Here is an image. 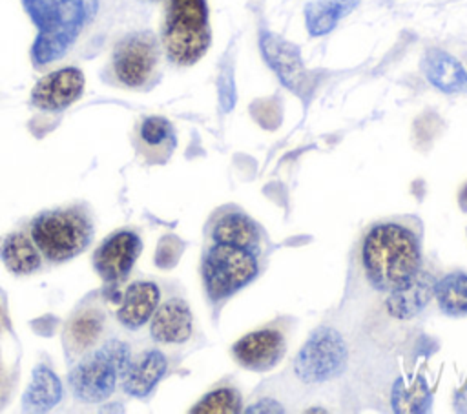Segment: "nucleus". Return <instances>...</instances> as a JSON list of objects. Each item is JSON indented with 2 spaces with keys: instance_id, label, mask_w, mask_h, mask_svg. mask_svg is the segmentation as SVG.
<instances>
[{
  "instance_id": "f257e3e1",
  "label": "nucleus",
  "mask_w": 467,
  "mask_h": 414,
  "mask_svg": "<svg viewBox=\"0 0 467 414\" xmlns=\"http://www.w3.org/2000/svg\"><path fill=\"white\" fill-rule=\"evenodd\" d=\"M135 0H22L36 29L29 49L36 71L95 58L111 44Z\"/></svg>"
},
{
  "instance_id": "f03ea898",
  "label": "nucleus",
  "mask_w": 467,
  "mask_h": 414,
  "mask_svg": "<svg viewBox=\"0 0 467 414\" xmlns=\"http://www.w3.org/2000/svg\"><path fill=\"white\" fill-rule=\"evenodd\" d=\"M421 223L412 215L372 223L361 239V268L376 290H390L410 279L423 264Z\"/></svg>"
},
{
  "instance_id": "7ed1b4c3",
  "label": "nucleus",
  "mask_w": 467,
  "mask_h": 414,
  "mask_svg": "<svg viewBox=\"0 0 467 414\" xmlns=\"http://www.w3.org/2000/svg\"><path fill=\"white\" fill-rule=\"evenodd\" d=\"M162 47L159 36L148 27L119 33L111 40L100 80L128 91H150L162 78Z\"/></svg>"
},
{
  "instance_id": "20e7f679",
  "label": "nucleus",
  "mask_w": 467,
  "mask_h": 414,
  "mask_svg": "<svg viewBox=\"0 0 467 414\" xmlns=\"http://www.w3.org/2000/svg\"><path fill=\"white\" fill-rule=\"evenodd\" d=\"M159 40L164 58L175 67L197 64L212 46L206 0H162Z\"/></svg>"
},
{
  "instance_id": "39448f33",
  "label": "nucleus",
  "mask_w": 467,
  "mask_h": 414,
  "mask_svg": "<svg viewBox=\"0 0 467 414\" xmlns=\"http://www.w3.org/2000/svg\"><path fill=\"white\" fill-rule=\"evenodd\" d=\"M29 235L46 261L66 263L93 243V212L80 201L40 212L29 224Z\"/></svg>"
},
{
  "instance_id": "423d86ee",
  "label": "nucleus",
  "mask_w": 467,
  "mask_h": 414,
  "mask_svg": "<svg viewBox=\"0 0 467 414\" xmlns=\"http://www.w3.org/2000/svg\"><path fill=\"white\" fill-rule=\"evenodd\" d=\"M263 254L241 246L208 243L201 257L202 288L212 305L224 303L261 272Z\"/></svg>"
},
{
  "instance_id": "0eeeda50",
  "label": "nucleus",
  "mask_w": 467,
  "mask_h": 414,
  "mask_svg": "<svg viewBox=\"0 0 467 414\" xmlns=\"http://www.w3.org/2000/svg\"><path fill=\"white\" fill-rule=\"evenodd\" d=\"M130 359V347L120 339H109L95 347L78 357L69 370L67 385L71 394L84 403L106 401L120 383Z\"/></svg>"
},
{
  "instance_id": "6e6552de",
  "label": "nucleus",
  "mask_w": 467,
  "mask_h": 414,
  "mask_svg": "<svg viewBox=\"0 0 467 414\" xmlns=\"http://www.w3.org/2000/svg\"><path fill=\"white\" fill-rule=\"evenodd\" d=\"M348 357L343 336L330 326H317L294 357V374L306 385L325 383L345 370Z\"/></svg>"
},
{
  "instance_id": "1a4fd4ad",
  "label": "nucleus",
  "mask_w": 467,
  "mask_h": 414,
  "mask_svg": "<svg viewBox=\"0 0 467 414\" xmlns=\"http://www.w3.org/2000/svg\"><path fill=\"white\" fill-rule=\"evenodd\" d=\"M142 252V239L135 230L120 228L111 232L95 248L91 263L108 290L120 286L131 274Z\"/></svg>"
},
{
  "instance_id": "9d476101",
  "label": "nucleus",
  "mask_w": 467,
  "mask_h": 414,
  "mask_svg": "<svg viewBox=\"0 0 467 414\" xmlns=\"http://www.w3.org/2000/svg\"><path fill=\"white\" fill-rule=\"evenodd\" d=\"M86 89L84 71L75 64L44 71L31 89L29 104L42 113H62L73 106Z\"/></svg>"
},
{
  "instance_id": "9b49d317",
  "label": "nucleus",
  "mask_w": 467,
  "mask_h": 414,
  "mask_svg": "<svg viewBox=\"0 0 467 414\" xmlns=\"http://www.w3.org/2000/svg\"><path fill=\"white\" fill-rule=\"evenodd\" d=\"M106 328V312L99 301H84L66 321L62 345L67 359H78L99 347Z\"/></svg>"
},
{
  "instance_id": "f8f14e48",
  "label": "nucleus",
  "mask_w": 467,
  "mask_h": 414,
  "mask_svg": "<svg viewBox=\"0 0 467 414\" xmlns=\"http://www.w3.org/2000/svg\"><path fill=\"white\" fill-rule=\"evenodd\" d=\"M286 354V337L281 330L265 326L252 330L232 345L234 359L254 372L274 368Z\"/></svg>"
},
{
  "instance_id": "ddd939ff",
  "label": "nucleus",
  "mask_w": 467,
  "mask_h": 414,
  "mask_svg": "<svg viewBox=\"0 0 467 414\" xmlns=\"http://www.w3.org/2000/svg\"><path fill=\"white\" fill-rule=\"evenodd\" d=\"M206 241L241 246L263 254L265 232L250 215L230 206L212 215L206 226Z\"/></svg>"
},
{
  "instance_id": "4468645a",
  "label": "nucleus",
  "mask_w": 467,
  "mask_h": 414,
  "mask_svg": "<svg viewBox=\"0 0 467 414\" xmlns=\"http://www.w3.org/2000/svg\"><path fill=\"white\" fill-rule=\"evenodd\" d=\"M131 144L146 164H164L177 148L175 126L162 115H144L135 122Z\"/></svg>"
},
{
  "instance_id": "2eb2a0df",
  "label": "nucleus",
  "mask_w": 467,
  "mask_h": 414,
  "mask_svg": "<svg viewBox=\"0 0 467 414\" xmlns=\"http://www.w3.org/2000/svg\"><path fill=\"white\" fill-rule=\"evenodd\" d=\"M161 303V288L155 281L135 279L128 283L117 301L115 319L130 332L146 326Z\"/></svg>"
},
{
  "instance_id": "dca6fc26",
  "label": "nucleus",
  "mask_w": 467,
  "mask_h": 414,
  "mask_svg": "<svg viewBox=\"0 0 467 414\" xmlns=\"http://www.w3.org/2000/svg\"><path fill=\"white\" fill-rule=\"evenodd\" d=\"M148 325L153 343L179 347L188 343L193 334V314L182 297H170L159 303Z\"/></svg>"
},
{
  "instance_id": "f3484780",
  "label": "nucleus",
  "mask_w": 467,
  "mask_h": 414,
  "mask_svg": "<svg viewBox=\"0 0 467 414\" xmlns=\"http://www.w3.org/2000/svg\"><path fill=\"white\" fill-rule=\"evenodd\" d=\"M436 279L438 277L421 264L410 279L387 294L385 308L389 316L396 319H412L421 314L434 299Z\"/></svg>"
},
{
  "instance_id": "a211bd4d",
  "label": "nucleus",
  "mask_w": 467,
  "mask_h": 414,
  "mask_svg": "<svg viewBox=\"0 0 467 414\" xmlns=\"http://www.w3.org/2000/svg\"><path fill=\"white\" fill-rule=\"evenodd\" d=\"M166 372H168L166 354L159 348H148L137 354L135 357L131 356L128 368L120 378V387L128 396L144 399L155 390V387L166 376Z\"/></svg>"
},
{
  "instance_id": "6ab92c4d",
  "label": "nucleus",
  "mask_w": 467,
  "mask_h": 414,
  "mask_svg": "<svg viewBox=\"0 0 467 414\" xmlns=\"http://www.w3.org/2000/svg\"><path fill=\"white\" fill-rule=\"evenodd\" d=\"M259 47L268 66L275 71L281 82L286 88L299 91V88L305 82V67L301 62L299 49L288 40L265 29L259 35Z\"/></svg>"
},
{
  "instance_id": "aec40b11",
  "label": "nucleus",
  "mask_w": 467,
  "mask_h": 414,
  "mask_svg": "<svg viewBox=\"0 0 467 414\" xmlns=\"http://www.w3.org/2000/svg\"><path fill=\"white\" fill-rule=\"evenodd\" d=\"M420 69L427 82L436 89L449 95L467 93V69L451 53L438 47H429L421 57Z\"/></svg>"
},
{
  "instance_id": "412c9836",
  "label": "nucleus",
  "mask_w": 467,
  "mask_h": 414,
  "mask_svg": "<svg viewBox=\"0 0 467 414\" xmlns=\"http://www.w3.org/2000/svg\"><path fill=\"white\" fill-rule=\"evenodd\" d=\"M20 354V341L4 305L0 303V409L11 401L18 385Z\"/></svg>"
},
{
  "instance_id": "4be33fe9",
  "label": "nucleus",
  "mask_w": 467,
  "mask_h": 414,
  "mask_svg": "<svg viewBox=\"0 0 467 414\" xmlns=\"http://www.w3.org/2000/svg\"><path fill=\"white\" fill-rule=\"evenodd\" d=\"M0 259L13 275H31L42 268V254L29 232L15 230L0 241Z\"/></svg>"
},
{
  "instance_id": "5701e85b",
  "label": "nucleus",
  "mask_w": 467,
  "mask_h": 414,
  "mask_svg": "<svg viewBox=\"0 0 467 414\" xmlns=\"http://www.w3.org/2000/svg\"><path fill=\"white\" fill-rule=\"evenodd\" d=\"M390 407L398 414H423L432 407V390L420 374L398 378L390 388Z\"/></svg>"
},
{
  "instance_id": "b1692460",
  "label": "nucleus",
  "mask_w": 467,
  "mask_h": 414,
  "mask_svg": "<svg viewBox=\"0 0 467 414\" xmlns=\"http://www.w3.org/2000/svg\"><path fill=\"white\" fill-rule=\"evenodd\" d=\"M62 399V383L55 372L46 365H36L31 383L22 398L24 410L42 412L53 409Z\"/></svg>"
},
{
  "instance_id": "393cba45",
  "label": "nucleus",
  "mask_w": 467,
  "mask_h": 414,
  "mask_svg": "<svg viewBox=\"0 0 467 414\" xmlns=\"http://www.w3.org/2000/svg\"><path fill=\"white\" fill-rule=\"evenodd\" d=\"M359 0H312L305 7V24L310 36L330 33L341 18L350 15Z\"/></svg>"
},
{
  "instance_id": "a878e982",
  "label": "nucleus",
  "mask_w": 467,
  "mask_h": 414,
  "mask_svg": "<svg viewBox=\"0 0 467 414\" xmlns=\"http://www.w3.org/2000/svg\"><path fill=\"white\" fill-rule=\"evenodd\" d=\"M434 301L447 317H467V274L451 272L436 279Z\"/></svg>"
},
{
  "instance_id": "bb28decb",
  "label": "nucleus",
  "mask_w": 467,
  "mask_h": 414,
  "mask_svg": "<svg viewBox=\"0 0 467 414\" xmlns=\"http://www.w3.org/2000/svg\"><path fill=\"white\" fill-rule=\"evenodd\" d=\"M241 392L232 385H219L208 390L190 410L197 414H237L241 412Z\"/></svg>"
},
{
  "instance_id": "cd10ccee",
  "label": "nucleus",
  "mask_w": 467,
  "mask_h": 414,
  "mask_svg": "<svg viewBox=\"0 0 467 414\" xmlns=\"http://www.w3.org/2000/svg\"><path fill=\"white\" fill-rule=\"evenodd\" d=\"M137 4H159V2H162V0H135Z\"/></svg>"
}]
</instances>
